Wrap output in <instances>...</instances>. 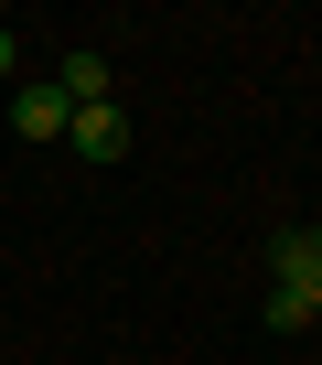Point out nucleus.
<instances>
[{
	"label": "nucleus",
	"mask_w": 322,
	"mask_h": 365,
	"mask_svg": "<svg viewBox=\"0 0 322 365\" xmlns=\"http://www.w3.org/2000/svg\"><path fill=\"white\" fill-rule=\"evenodd\" d=\"M65 150H76L86 172L129 161V118H118V97H108V108H76V118H65Z\"/></svg>",
	"instance_id": "obj_1"
},
{
	"label": "nucleus",
	"mask_w": 322,
	"mask_h": 365,
	"mask_svg": "<svg viewBox=\"0 0 322 365\" xmlns=\"http://www.w3.org/2000/svg\"><path fill=\"white\" fill-rule=\"evenodd\" d=\"M65 118H76V108L54 97V76H22V86H11V129H22V140H65Z\"/></svg>",
	"instance_id": "obj_2"
},
{
	"label": "nucleus",
	"mask_w": 322,
	"mask_h": 365,
	"mask_svg": "<svg viewBox=\"0 0 322 365\" xmlns=\"http://www.w3.org/2000/svg\"><path fill=\"white\" fill-rule=\"evenodd\" d=\"M54 97H65V108H108V54H86V43H76V54L54 65Z\"/></svg>",
	"instance_id": "obj_3"
},
{
	"label": "nucleus",
	"mask_w": 322,
	"mask_h": 365,
	"mask_svg": "<svg viewBox=\"0 0 322 365\" xmlns=\"http://www.w3.org/2000/svg\"><path fill=\"white\" fill-rule=\"evenodd\" d=\"M311 322H322L311 290H269V333H311Z\"/></svg>",
	"instance_id": "obj_4"
},
{
	"label": "nucleus",
	"mask_w": 322,
	"mask_h": 365,
	"mask_svg": "<svg viewBox=\"0 0 322 365\" xmlns=\"http://www.w3.org/2000/svg\"><path fill=\"white\" fill-rule=\"evenodd\" d=\"M11 65H22V33H11V22H0V76H11Z\"/></svg>",
	"instance_id": "obj_5"
},
{
	"label": "nucleus",
	"mask_w": 322,
	"mask_h": 365,
	"mask_svg": "<svg viewBox=\"0 0 322 365\" xmlns=\"http://www.w3.org/2000/svg\"><path fill=\"white\" fill-rule=\"evenodd\" d=\"M301 237H311V258H322V226H301Z\"/></svg>",
	"instance_id": "obj_6"
}]
</instances>
